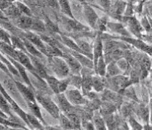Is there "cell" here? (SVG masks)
<instances>
[{"label":"cell","mask_w":152,"mask_h":130,"mask_svg":"<svg viewBox=\"0 0 152 130\" xmlns=\"http://www.w3.org/2000/svg\"><path fill=\"white\" fill-rule=\"evenodd\" d=\"M141 25L142 26L144 29L147 31L149 33L151 31V24L149 23V20H147L146 18V16H144L142 19V20H141Z\"/></svg>","instance_id":"43"},{"label":"cell","mask_w":152,"mask_h":130,"mask_svg":"<svg viewBox=\"0 0 152 130\" xmlns=\"http://www.w3.org/2000/svg\"><path fill=\"white\" fill-rule=\"evenodd\" d=\"M0 69H2V70H3V71L5 72L6 73H7V74L10 75V72H9V70L7 69V68L6 66H5V64H3L1 60H0Z\"/></svg>","instance_id":"49"},{"label":"cell","mask_w":152,"mask_h":130,"mask_svg":"<svg viewBox=\"0 0 152 130\" xmlns=\"http://www.w3.org/2000/svg\"><path fill=\"white\" fill-rule=\"evenodd\" d=\"M58 119H59L60 125L64 130H73L75 129V126L71 121H69L67 116L64 113H60Z\"/></svg>","instance_id":"26"},{"label":"cell","mask_w":152,"mask_h":130,"mask_svg":"<svg viewBox=\"0 0 152 130\" xmlns=\"http://www.w3.org/2000/svg\"><path fill=\"white\" fill-rule=\"evenodd\" d=\"M69 85H74L77 90H80L81 88V77L77 75H72L69 77Z\"/></svg>","instance_id":"34"},{"label":"cell","mask_w":152,"mask_h":130,"mask_svg":"<svg viewBox=\"0 0 152 130\" xmlns=\"http://www.w3.org/2000/svg\"><path fill=\"white\" fill-rule=\"evenodd\" d=\"M47 82L48 84V85L50 88V90H52L54 93L57 94L59 93V80L53 76H47Z\"/></svg>","instance_id":"28"},{"label":"cell","mask_w":152,"mask_h":130,"mask_svg":"<svg viewBox=\"0 0 152 130\" xmlns=\"http://www.w3.org/2000/svg\"><path fill=\"white\" fill-rule=\"evenodd\" d=\"M107 18L106 17H102V18L98 19V20H97L96 24H95V26H94V28H96L98 30H99V31H106L107 30V28H106V26H107Z\"/></svg>","instance_id":"36"},{"label":"cell","mask_w":152,"mask_h":130,"mask_svg":"<svg viewBox=\"0 0 152 130\" xmlns=\"http://www.w3.org/2000/svg\"><path fill=\"white\" fill-rule=\"evenodd\" d=\"M22 38H25L26 40H28L30 43L34 45V47H36L41 53L42 52V50L45 49L46 47V43H44L42 41L41 37L37 35V34H34L32 32H25L23 34V37Z\"/></svg>","instance_id":"9"},{"label":"cell","mask_w":152,"mask_h":130,"mask_svg":"<svg viewBox=\"0 0 152 130\" xmlns=\"http://www.w3.org/2000/svg\"><path fill=\"white\" fill-rule=\"evenodd\" d=\"M16 85L19 92L23 96V99H24V100H25V102H36L35 96H34V93L31 88L25 86V85L20 83L19 81H16Z\"/></svg>","instance_id":"11"},{"label":"cell","mask_w":152,"mask_h":130,"mask_svg":"<svg viewBox=\"0 0 152 130\" xmlns=\"http://www.w3.org/2000/svg\"><path fill=\"white\" fill-rule=\"evenodd\" d=\"M6 14H8L12 17H16V19L19 16H20L21 13L19 12V10L17 9V7L14 5H11L9 7H7L6 10Z\"/></svg>","instance_id":"37"},{"label":"cell","mask_w":152,"mask_h":130,"mask_svg":"<svg viewBox=\"0 0 152 130\" xmlns=\"http://www.w3.org/2000/svg\"><path fill=\"white\" fill-rule=\"evenodd\" d=\"M21 40L23 41V43H24L25 50L27 51V54H29L30 56H34V57H37L38 59H42L43 58V55L36 47H34L33 44L30 43L28 40H26L25 38H22Z\"/></svg>","instance_id":"18"},{"label":"cell","mask_w":152,"mask_h":130,"mask_svg":"<svg viewBox=\"0 0 152 130\" xmlns=\"http://www.w3.org/2000/svg\"><path fill=\"white\" fill-rule=\"evenodd\" d=\"M3 88L5 90L7 93L8 94H11V96H12L14 99H17V102L21 103V95L20 94V92H19L18 89L16 87V82L11 79V78H7L3 81V85H2Z\"/></svg>","instance_id":"7"},{"label":"cell","mask_w":152,"mask_h":130,"mask_svg":"<svg viewBox=\"0 0 152 130\" xmlns=\"http://www.w3.org/2000/svg\"><path fill=\"white\" fill-rule=\"evenodd\" d=\"M124 93H125V95H127L129 98H130V99H134L136 101L137 100V99L136 94H135V92H134V90L133 89V87H127L126 89H124Z\"/></svg>","instance_id":"42"},{"label":"cell","mask_w":152,"mask_h":130,"mask_svg":"<svg viewBox=\"0 0 152 130\" xmlns=\"http://www.w3.org/2000/svg\"><path fill=\"white\" fill-rule=\"evenodd\" d=\"M27 120L28 121V124L30 125L32 130L37 129V130H45L43 126L42 125L38 119L36 118L34 115L31 114H27Z\"/></svg>","instance_id":"27"},{"label":"cell","mask_w":152,"mask_h":130,"mask_svg":"<svg viewBox=\"0 0 152 130\" xmlns=\"http://www.w3.org/2000/svg\"><path fill=\"white\" fill-rule=\"evenodd\" d=\"M117 66L118 68L121 69V71H126L128 67V63L125 59H119L118 63H117Z\"/></svg>","instance_id":"44"},{"label":"cell","mask_w":152,"mask_h":130,"mask_svg":"<svg viewBox=\"0 0 152 130\" xmlns=\"http://www.w3.org/2000/svg\"><path fill=\"white\" fill-rule=\"evenodd\" d=\"M0 41L3 42L5 43L11 45V41H10V35L7 34V32L3 30V28H0ZM12 46V45H11Z\"/></svg>","instance_id":"39"},{"label":"cell","mask_w":152,"mask_h":130,"mask_svg":"<svg viewBox=\"0 0 152 130\" xmlns=\"http://www.w3.org/2000/svg\"><path fill=\"white\" fill-rule=\"evenodd\" d=\"M9 130H22V129H9ZM24 130H26V129Z\"/></svg>","instance_id":"51"},{"label":"cell","mask_w":152,"mask_h":130,"mask_svg":"<svg viewBox=\"0 0 152 130\" xmlns=\"http://www.w3.org/2000/svg\"><path fill=\"white\" fill-rule=\"evenodd\" d=\"M30 29L39 32V33H44L46 31V26H45V24L43 22L39 19H33Z\"/></svg>","instance_id":"32"},{"label":"cell","mask_w":152,"mask_h":130,"mask_svg":"<svg viewBox=\"0 0 152 130\" xmlns=\"http://www.w3.org/2000/svg\"><path fill=\"white\" fill-rule=\"evenodd\" d=\"M106 85V80L103 77H100L99 76H93L92 77V90H94L95 92H101L104 90Z\"/></svg>","instance_id":"20"},{"label":"cell","mask_w":152,"mask_h":130,"mask_svg":"<svg viewBox=\"0 0 152 130\" xmlns=\"http://www.w3.org/2000/svg\"><path fill=\"white\" fill-rule=\"evenodd\" d=\"M10 41H11V45L14 49L18 50L20 51L27 54V51H26L24 43H23V41L20 38L12 35V36H10Z\"/></svg>","instance_id":"25"},{"label":"cell","mask_w":152,"mask_h":130,"mask_svg":"<svg viewBox=\"0 0 152 130\" xmlns=\"http://www.w3.org/2000/svg\"><path fill=\"white\" fill-rule=\"evenodd\" d=\"M98 4H99L100 6L102 7V8H104L106 11L109 12L110 11V7H111V5H112V2H107V1H100V2H98Z\"/></svg>","instance_id":"45"},{"label":"cell","mask_w":152,"mask_h":130,"mask_svg":"<svg viewBox=\"0 0 152 130\" xmlns=\"http://www.w3.org/2000/svg\"><path fill=\"white\" fill-rule=\"evenodd\" d=\"M56 104L58 107V108L59 109V111L64 112V114L72 112L73 109H74L72 105H71L67 100L64 93H59L56 94Z\"/></svg>","instance_id":"10"},{"label":"cell","mask_w":152,"mask_h":130,"mask_svg":"<svg viewBox=\"0 0 152 130\" xmlns=\"http://www.w3.org/2000/svg\"><path fill=\"white\" fill-rule=\"evenodd\" d=\"M121 70L118 68V66L116 65L115 61H112L110 62L108 66L106 68V76L107 77H116L121 74Z\"/></svg>","instance_id":"23"},{"label":"cell","mask_w":152,"mask_h":130,"mask_svg":"<svg viewBox=\"0 0 152 130\" xmlns=\"http://www.w3.org/2000/svg\"><path fill=\"white\" fill-rule=\"evenodd\" d=\"M103 56V44L102 42V37L98 35L94 42V46L93 47V59H94V71L96 72V67L98 60L100 57Z\"/></svg>","instance_id":"8"},{"label":"cell","mask_w":152,"mask_h":130,"mask_svg":"<svg viewBox=\"0 0 152 130\" xmlns=\"http://www.w3.org/2000/svg\"><path fill=\"white\" fill-rule=\"evenodd\" d=\"M106 68H107V64L105 63L103 56L102 57H100L98 63H97V67H96V73L99 74V77H105L106 76Z\"/></svg>","instance_id":"31"},{"label":"cell","mask_w":152,"mask_h":130,"mask_svg":"<svg viewBox=\"0 0 152 130\" xmlns=\"http://www.w3.org/2000/svg\"><path fill=\"white\" fill-rule=\"evenodd\" d=\"M48 64L56 77L61 79L66 78L69 75V68L61 57H53L48 60Z\"/></svg>","instance_id":"1"},{"label":"cell","mask_w":152,"mask_h":130,"mask_svg":"<svg viewBox=\"0 0 152 130\" xmlns=\"http://www.w3.org/2000/svg\"><path fill=\"white\" fill-rule=\"evenodd\" d=\"M82 127L86 130H94V124L92 123H90L87 121H82Z\"/></svg>","instance_id":"47"},{"label":"cell","mask_w":152,"mask_h":130,"mask_svg":"<svg viewBox=\"0 0 152 130\" xmlns=\"http://www.w3.org/2000/svg\"><path fill=\"white\" fill-rule=\"evenodd\" d=\"M61 41H62L63 43L64 44L66 47H68V48H69V50H73V51H76V52L83 54L82 51L80 50V48L78 47L77 43H76V42H75L74 41L72 40V38H70V37H66V36H61ZM83 55H84V54H83Z\"/></svg>","instance_id":"24"},{"label":"cell","mask_w":152,"mask_h":130,"mask_svg":"<svg viewBox=\"0 0 152 130\" xmlns=\"http://www.w3.org/2000/svg\"><path fill=\"white\" fill-rule=\"evenodd\" d=\"M108 85V87L112 89L113 92H120L123 91L124 89L130 85L131 81L129 77H126L124 76H116L110 78L106 81V85Z\"/></svg>","instance_id":"3"},{"label":"cell","mask_w":152,"mask_h":130,"mask_svg":"<svg viewBox=\"0 0 152 130\" xmlns=\"http://www.w3.org/2000/svg\"><path fill=\"white\" fill-rule=\"evenodd\" d=\"M27 106H28V110L31 112V115H34L35 117L37 118L38 120H40L43 124H46V122L44 121L43 117H42V113H41L40 108H39V107L37 104V102H27Z\"/></svg>","instance_id":"21"},{"label":"cell","mask_w":152,"mask_h":130,"mask_svg":"<svg viewBox=\"0 0 152 130\" xmlns=\"http://www.w3.org/2000/svg\"><path fill=\"white\" fill-rule=\"evenodd\" d=\"M36 101L40 103L44 108L47 110V112L55 119H58L59 116V109L56 104V102H53L50 99V97L45 95L43 93H37L36 94Z\"/></svg>","instance_id":"2"},{"label":"cell","mask_w":152,"mask_h":130,"mask_svg":"<svg viewBox=\"0 0 152 130\" xmlns=\"http://www.w3.org/2000/svg\"><path fill=\"white\" fill-rule=\"evenodd\" d=\"M81 4H82V8H83V16L86 20V22L91 28H94L99 16L94 12L93 7L90 6L89 3L83 2L81 3Z\"/></svg>","instance_id":"6"},{"label":"cell","mask_w":152,"mask_h":130,"mask_svg":"<svg viewBox=\"0 0 152 130\" xmlns=\"http://www.w3.org/2000/svg\"><path fill=\"white\" fill-rule=\"evenodd\" d=\"M62 58L68 65L69 71L72 72V75H77V76H81V65L79 64L77 59H75L73 56H72L68 50L64 49L62 47Z\"/></svg>","instance_id":"4"},{"label":"cell","mask_w":152,"mask_h":130,"mask_svg":"<svg viewBox=\"0 0 152 130\" xmlns=\"http://www.w3.org/2000/svg\"><path fill=\"white\" fill-rule=\"evenodd\" d=\"M65 25L67 27V29L71 32H81L84 30H88L89 28L86 26H85L80 22L77 21L76 20L72 19L65 18Z\"/></svg>","instance_id":"15"},{"label":"cell","mask_w":152,"mask_h":130,"mask_svg":"<svg viewBox=\"0 0 152 130\" xmlns=\"http://www.w3.org/2000/svg\"><path fill=\"white\" fill-rule=\"evenodd\" d=\"M121 39L124 41H126L127 42H129V43L133 44V46H135L137 48L142 50L143 51H145L146 53H147L150 56H151V46L150 45H146V43H145L144 42H142L140 39H133V38H130V37H121Z\"/></svg>","instance_id":"14"},{"label":"cell","mask_w":152,"mask_h":130,"mask_svg":"<svg viewBox=\"0 0 152 130\" xmlns=\"http://www.w3.org/2000/svg\"><path fill=\"white\" fill-rule=\"evenodd\" d=\"M46 130H63L60 129H58V128H55V127H47L46 128Z\"/></svg>","instance_id":"50"},{"label":"cell","mask_w":152,"mask_h":130,"mask_svg":"<svg viewBox=\"0 0 152 130\" xmlns=\"http://www.w3.org/2000/svg\"><path fill=\"white\" fill-rule=\"evenodd\" d=\"M15 6L17 7V9L19 10V12L20 13H24L25 14V16H29L31 17L32 16V12L30 9L28 8V6H26L24 3H20V2H15L14 3Z\"/></svg>","instance_id":"33"},{"label":"cell","mask_w":152,"mask_h":130,"mask_svg":"<svg viewBox=\"0 0 152 130\" xmlns=\"http://www.w3.org/2000/svg\"><path fill=\"white\" fill-rule=\"evenodd\" d=\"M102 97L104 98L105 100H107V101H112V102H115V101H118V99L120 97L112 90H105V92L103 93Z\"/></svg>","instance_id":"35"},{"label":"cell","mask_w":152,"mask_h":130,"mask_svg":"<svg viewBox=\"0 0 152 130\" xmlns=\"http://www.w3.org/2000/svg\"><path fill=\"white\" fill-rule=\"evenodd\" d=\"M110 10H111V14L112 16H114L115 18L121 19V15L124 13L125 7H126V3L125 2H114L112 3Z\"/></svg>","instance_id":"16"},{"label":"cell","mask_w":152,"mask_h":130,"mask_svg":"<svg viewBox=\"0 0 152 130\" xmlns=\"http://www.w3.org/2000/svg\"><path fill=\"white\" fill-rule=\"evenodd\" d=\"M33 18L27 16H20L16 19V25L22 29H30Z\"/></svg>","instance_id":"19"},{"label":"cell","mask_w":152,"mask_h":130,"mask_svg":"<svg viewBox=\"0 0 152 130\" xmlns=\"http://www.w3.org/2000/svg\"><path fill=\"white\" fill-rule=\"evenodd\" d=\"M58 3H59V7L61 9V12L64 14H65L66 16H68L70 19L75 20L73 16H72V13L71 7H70L69 2H68V1H59V2H58Z\"/></svg>","instance_id":"29"},{"label":"cell","mask_w":152,"mask_h":130,"mask_svg":"<svg viewBox=\"0 0 152 130\" xmlns=\"http://www.w3.org/2000/svg\"><path fill=\"white\" fill-rule=\"evenodd\" d=\"M126 10L124 12L125 17H133L134 16V3L131 2L126 3Z\"/></svg>","instance_id":"40"},{"label":"cell","mask_w":152,"mask_h":130,"mask_svg":"<svg viewBox=\"0 0 152 130\" xmlns=\"http://www.w3.org/2000/svg\"><path fill=\"white\" fill-rule=\"evenodd\" d=\"M115 107L112 103H107L102 105V112H104L106 115L112 114V112H115Z\"/></svg>","instance_id":"41"},{"label":"cell","mask_w":152,"mask_h":130,"mask_svg":"<svg viewBox=\"0 0 152 130\" xmlns=\"http://www.w3.org/2000/svg\"><path fill=\"white\" fill-rule=\"evenodd\" d=\"M64 95L71 105H83V104H86L88 102V100L81 94L79 90H77V89L66 90Z\"/></svg>","instance_id":"5"},{"label":"cell","mask_w":152,"mask_h":130,"mask_svg":"<svg viewBox=\"0 0 152 130\" xmlns=\"http://www.w3.org/2000/svg\"><path fill=\"white\" fill-rule=\"evenodd\" d=\"M106 28H107L110 32H113L115 34H121L124 36V37H130V34L128 33V31L124 28V27L121 24L119 23H111L107 22Z\"/></svg>","instance_id":"17"},{"label":"cell","mask_w":152,"mask_h":130,"mask_svg":"<svg viewBox=\"0 0 152 130\" xmlns=\"http://www.w3.org/2000/svg\"><path fill=\"white\" fill-rule=\"evenodd\" d=\"M94 123V126L96 128L97 130H106V125L104 123V121L102 120V118L101 117V115L98 112H94V114L93 115Z\"/></svg>","instance_id":"30"},{"label":"cell","mask_w":152,"mask_h":130,"mask_svg":"<svg viewBox=\"0 0 152 130\" xmlns=\"http://www.w3.org/2000/svg\"><path fill=\"white\" fill-rule=\"evenodd\" d=\"M11 5H12V3L4 2V1H0V9H7Z\"/></svg>","instance_id":"48"},{"label":"cell","mask_w":152,"mask_h":130,"mask_svg":"<svg viewBox=\"0 0 152 130\" xmlns=\"http://www.w3.org/2000/svg\"><path fill=\"white\" fill-rule=\"evenodd\" d=\"M129 123H130L131 126L133 127L134 130H142V126L139 124L134 119H132L131 118L130 120H129Z\"/></svg>","instance_id":"46"},{"label":"cell","mask_w":152,"mask_h":130,"mask_svg":"<svg viewBox=\"0 0 152 130\" xmlns=\"http://www.w3.org/2000/svg\"><path fill=\"white\" fill-rule=\"evenodd\" d=\"M12 107L9 104V102H7V100L6 98L3 96V94L0 92V110L3 112V113H6L7 115H10V117L13 118V119H16L15 116L13 115L12 113Z\"/></svg>","instance_id":"22"},{"label":"cell","mask_w":152,"mask_h":130,"mask_svg":"<svg viewBox=\"0 0 152 130\" xmlns=\"http://www.w3.org/2000/svg\"><path fill=\"white\" fill-rule=\"evenodd\" d=\"M69 85V77L64 78L59 81V92L64 93L67 90L68 85Z\"/></svg>","instance_id":"38"},{"label":"cell","mask_w":152,"mask_h":130,"mask_svg":"<svg viewBox=\"0 0 152 130\" xmlns=\"http://www.w3.org/2000/svg\"><path fill=\"white\" fill-rule=\"evenodd\" d=\"M67 50L74 57L75 59L77 60L79 64H81V66H83L85 68L94 69V63L92 61V59H89L87 56H84L83 54H81V53L76 52V51H73V50Z\"/></svg>","instance_id":"13"},{"label":"cell","mask_w":152,"mask_h":130,"mask_svg":"<svg viewBox=\"0 0 152 130\" xmlns=\"http://www.w3.org/2000/svg\"><path fill=\"white\" fill-rule=\"evenodd\" d=\"M124 21L127 24L128 28H129V30L135 36L138 37L140 40H142V34H141L142 28H141V25L139 24L138 20L134 16H133V17H125Z\"/></svg>","instance_id":"12"}]
</instances>
